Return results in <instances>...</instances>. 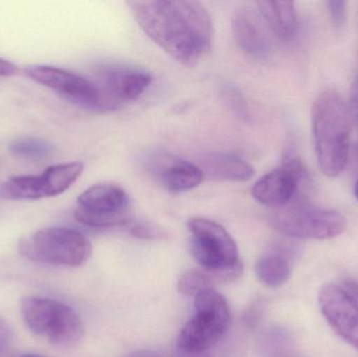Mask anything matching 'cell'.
Segmentation results:
<instances>
[{
	"label": "cell",
	"instance_id": "cell-29",
	"mask_svg": "<svg viewBox=\"0 0 358 357\" xmlns=\"http://www.w3.org/2000/svg\"><path fill=\"white\" fill-rule=\"evenodd\" d=\"M355 197H357V199L358 201V180L357 182V184H355Z\"/></svg>",
	"mask_w": 358,
	"mask_h": 357
},
{
	"label": "cell",
	"instance_id": "cell-5",
	"mask_svg": "<svg viewBox=\"0 0 358 357\" xmlns=\"http://www.w3.org/2000/svg\"><path fill=\"white\" fill-rule=\"evenodd\" d=\"M19 252L36 263L78 268L90 260L92 247L90 241L78 231L48 228L22 239Z\"/></svg>",
	"mask_w": 358,
	"mask_h": 357
},
{
	"label": "cell",
	"instance_id": "cell-25",
	"mask_svg": "<svg viewBox=\"0 0 358 357\" xmlns=\"http://www.w3.org/2000/svg\"><path fill=\"white\" fill-rule=\"evenodd\" d=\"M19 73L18 66L10 61L0 58V77H13Z\"/></svg>",
	"mask_w": 358,
	"mask_h": 357
},
{
	"label": "cell",
	"instance_id": "cell-22",
	"mask_svg": "<svg viewBox=\"0 0 358 357\" xmlns=\"http://www.w3.org/2000/svg\"><path fill=\"white\" fill-rule=\"evenodd\" d=\"M348 104L349 115H350L351 126H355L358 134V77L353 81L350 89V96Z\"/></svg>",
	"mask_w": 358,
	"mask_h": 357
},
{
	"label": "cell",
	"instance_id": "cell-28",
	"mask_svg": "<svg viewBox=\"0 0 358 357\" xmlns=\"http://www.w3.org/2000/svg\"><path fill=\"white\" fill-rule=\"evenodd\" d=\"M20 357H48V356H40V354H24V356H20Z\"/></svg>",
	"mask_w": 358,
	"mask_h": 357
},
{
	"label": "cell",
	"instance_id": "cell-24",
	"mask_svg": "<svg viewBox=\"0 0 358 357\" xmlns=\"http://www.w3.org/2000/svg\"><path fill=\"white\" fill-rule=\"evenodd\" d=\"M130 230H131L132 234L136 235V237H140V238H153L157 234V231L153 230L148 224H138V222L131 224Z\"/></svg>",
	"mask_w": 358,
	"mask_h": 357
},
{
	"label": "cell",
	"instance_id": "cell-27",
	"mask_svg": "<svg viewBox=\"0 0 358 357\" xmlns=\"http://www.w3.org/2000/svg\"><path fill=\"white\" fill-rule=\"evenodd\" d=\"M345 289L351 293V296L355 298V301L358 303V284L351 282V281H347V282H345Z\"/></svg>",
	"mask_w": 358,
	"mask_h": 357
},
{
	"label": "cell",
	"instance_id": "cell-13",
	"mask_svg": "<svg viewBox=\"0 0 358 357\" xmlns=\"http://www.w3.org/2000/svg\"><path fill=\"white\" fill-rule=\"evenodd\" d=\"M143 161L147 171L169 192H187L197 188L204 180L198 166L168 153H152Z\"/></svg>",
	"mask_w": 358,
	"mask_h": 357
},
{
	"label": "cell",
	"instance_id": "cell-1",
	"mask_svg": "<svg viewBox=\"0 0 358 357\" xmlns=\"http://www.w3.org/2000/svg\"><path fill=\"white\" fill-rule=\"evenodd\" d=\"M141 29L185 67L199 64L212 48V17L194 0H131L126 2Z\"/></svg>",
	"mask_w": 358,
	"mask_h": 357
},
{
	"label": "cell",
	"instance_id": "cell-14",
	"mask_svg": "<svg viewBox=\"0 0 358 357\" xmlns=\"http://www.w3.org/2000/svg\"><path fill=\"white\" fill-rule=\"evenodd\" d=\"M99 83L117 103L140 98L152 83V75L141 67L105 65L98 71Z\"/></svg>",
	"mask_w": 358,
	"mask_h": 357
},
{
	"label": "cell",
	"instance_id": "cell-18",
	"mask_svg": "<svg viewBox=\"0 0 358 357\" xmlns=\"http://www.w3.org/2000/svg\"><path fill=\"white\" fill-rule=\"evenodd\" d=\"M259 280L271 289L283 286L292 277V266L283 255H268L261 258L256 264Z\"/></svg>",
	"mask_w": 358,
	"mask_h": 357
},
{
	"label": "cell",
	"instance_id": "cell-20",
	"mask_svg": "<svg viewBox=\"0 0 358 357\" xmlns=\"http://www.w3.org/2000/svg\"><path fill=\"white\" fill-rule=\"evenodd\" d=\"M216 284L210 272L203 270H191L181 275L178 289L181 295L196 297L201 291L214 289Z\"/></svg>",
	"mask_w": 358,
	"mask_h": 357
},
{
	"label": "cell",
	"instance_id": "cell-17",
	"mask_svg": "<svg viewBox=\"0 0 358 357\" xmlns=\"http://www.w3.org/2000/svg\"><path fill=\"white\" fill-rule=\"evenodd\" d=\"M259 13L269 29L283 41L294 39L299 20L296 4L292 1H258Z\"/></svg>",
	"mask_w": 358,
	"mask_h": 357
},
{
	"label": "cell",
	"instance_id": "cell-3",
	"mask_svg": "<svg viewBox=\"0 0 358 357\" xmlns=\"http://www.w3.org/2000/svg\"><path fill=\"white\" fill-rule=\"evenodd\" d=\"M191 252L201 270L210 272L217 284L238 280L243 272L237 245L221 224L208 218H192L187 222Z\"/></svg>",
	"mask_w": 358,
	"mask_h": 357
},
{
	"label": "cell",
	"instance_id": "cell-7",
	"mask_svg": "<svg viewBox=\"0 0 358 357\" xmlns=\"http://www.w3.org/2000/svg\"><path fill=\"white\" fill-rule=\"evenodd\" d=\"M229 304L215 289L201 291L195 297V314L185 323L178 337L183 354H204L222 339L229 328Z\"/></svg>",
	"mask_w": 358,
	"mask_h": 357
},
{
	"label": "cell",
	"instance_id": "cell-26",
	"mask_svg": "<svg viewBox=\"0 0 358 357\" xmlns=\"http://www.w3.org/2000/svg\"><path fill=\"white\" fill-rule=\"evenodd\" d=\"M126 357H164L159 352L151 351V350H138Z\"/></svg>",
	"mask_w": 358,
	"mask_h": 357
},
{
	"label": "cell",
	"instance_id": "cell-19",
	"mask_svg": "<svg viewBox=\"0 0 358 357\" xmlns=\"http://www.w3.org/2000/svg\"><path fill=\"white\" fill-rule=\"evenodd\" d=\"M8 151L17 159L44 161L54 154L55 147L43 138L22 136L10 143Z\"/></svg>",
	"mask_w": 358,
	"mask_h": 357
},
{
	"label": "cell",
	"instance_id": "cell-4",
	"mask_svg": "<svg viewBox=\"0 0 358 357\" xmlns=\"http://www.w3.org/2000/svg\"><path fill=\"white\" fill-rule=\"evenodd\" d=\"M20 308L27 328L50 345L75 347L83 340V322L69 306L48 298L29 297L22 300Z\"/></svg>",
	"mask_w": 358,
	"mask_h": 357
},
{
	"label": "cell",
	"instance_id": "cell-2",
	"mask_svg": "<svg viewBox=\"0 0 358 357\" xmlns=\"http://www.w3.org/2000/svg\"><path fill=\"white\" fill-rule=\"evenodd\" d=\"M311 122L320 170L327 177H338L350 154L351 119L342 94L334 89L322 92L313 103Z\"/></svg>",
	"mask_w": 358,
	"mask_h": 357
},
{
	"label": "cell",
	"instance_id": "cell-21",
	"mask_svg": "<svg viewBox=\"0 0 358 357\" xmlns=\"http://www.w3.org/2000/svg\"><path fill=\"white\" fill-rule=\"evenodd\" d=\"M327 6L332 24L338 29L344 27L348 16V3L344 0H331L327 2Z\"/></svg>",
	"mask_w": 358,
	"mask_h": 357
},
{
	"label": "cell",
	"instance_id": "cell-9",
	"mask_svg": "<svg viewBox=\"0 0 358 357\" xmlns=\"http://www.w3.org/2000/svg\"><path fill=\"white\" fill-rule=\"evenodd\" d=\"M75 218L90 228L128 226L132 222L129 196L117 184L90 187L78 197Z\"/></svg>",
	"mask_w": 358,
	"mask_h": 357
},
{
	"label": "cell",
	"instance_id": "cell-6",
	"mask_svg": "<svg viewBox=\"0 0 358 357\" xmlns=\"http://www.w3.org/2000/svg\"><path fill=\"white\" fill-rule=\"evenodd\" d=\"M269 224L280 234L298 239L336 238L347 230L346 218L336 210L315 207L304 201H294L273 209Z\"/></svg>",
	"mask_w": 358,
	"mask_h": 357
},
{
	"label": "cell",
	"instance_id": "cell-11",
	"mask_svg": "<svg viewBox=\"0 0 358 357\" xmlns=\"http://www.w3.org/2000/svg\"><path fill=\"white\" fill-rule=\"evenodd\" d=\"M307 180L308 172L302 161L288 156L281 167L265 174L252 186V196L261 205L280 209L298 201Z\"/></svg>",
	"mask_w": 358,
	"mask_h": 357
},
{
	"label": "cell",
	"instance_id": "cell-15",
	"mask_svg": "<svg viewBox=\"0 0 358 357\" xmlns=\"http://www.w3.org/2000/svg\"><path fill=\"white\" fill-rule=\"evenodd\" d=\"M234 38L242 50L254 58H265L271 45L256 13L250 8H239L231 16Z\"/></svg>",
	"mask_w": 358,
	"mask_h": 357
},
{
	"label": "cell",
	"instance_id": "cell-16",
	"mask_svg": "<svg viewBox=\"0 0 358 357\" xmlns=\"http://www.w3.org/2000/svg\"><path fill=\"white\" fill-rule=\"evenodd\" d=\"M200 169L204 177L222 182H248L255 175L250 163L224 153H208L200 159Z\"/></svg>",
	"mask_w": 358,
	"mask_h": 357
},
{
	"label": "cell",
	"instance_id": "cell-10",
	"mask_svg": "<svg viewBox=\"0 0 358 357\" xmlns=\"http://www.w3.org/2000/svg\"><path fill=\"white\" fill-rule=\"evenodd\" d=\"M80 161L50 166L39 175L15 176L0 187V198L8 201H38L66 192L81 176Z\"/></svg>",
	"mask_w": 358,
	"mask_h": 357
},
{
	"label": "cell",
	"instance_id": "cell-23",
	"mask_svg": "<svg viewBox=\"0 0 358 357\" xmlns=\"http://www.w3.org/2000/svg\"><path fill=\"white\" fill-rule=\"evenodd\" d=\"M12 341L13 331L10 325L3 319L0 318V356L8 350Z\"/></svg>",
	"mask_w": 358,
	"mask_h": 357
},
{
	"label": "cell",
	"instance_id": "cell-8",
	"mask_svg": "<svg viewBox=\"0 0 358 357\" xmlns=\"http://www.w3.org/2000/svg\"><path fill=\"white\" fill-rule=\"evenodd\" d=\"M25 73L36 83L54 90L65 100L85 110L106 112L120 106L99 82L67 69L36 65L27 68Z\"/></svg>",
	"mask_w": 358,
	"mask_h": 357
},
{
	"label": "cell",
	"instance_id": "cell-12",
	"mask_svg": "<svg viewBox=\"0 0 358 357\" xmlns=\"http://www.w3.org/2000/svg\"><path fill=\"white\" fill-rule=\"evenodd\" d=\"M320 308L336 335L358 351V303L346 289L324 286L319 295Z\"/></svg>",
	"mask_w": 358,
	"mask_h": 357
}]
</instances>
